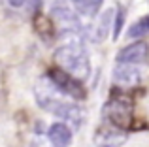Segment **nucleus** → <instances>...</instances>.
I'll list each match as a JSON object with an SVG mask.
<instances>
[{
  "mask_svg": "<svg viewBox=\"0 0 149 147\" xmlns=\"http://www.w3.org/2000/svg\"><path fill=\"white\" fill-rule=\"evenodd\" d=\"M34 26H36V30L42 34V36H51V34H53V25H51V21L45 19L44 15H36Z\"/></svg>",
  "mask_w": 149,
  "mask_h": 147,
  "instance_id": "obj_12",
  "label": "nucleus"
},
{
  "mask_svg": "<svg viewBox=\"0 0 149 147\" xmlns=\"http://www.w3.org/2000/svg\"><path fill=\"white\" fill-rule=\"evenodd\" d=\"M74 8L79 15H85V17H95L100 11L104 0H72Z\"/></svg>",
  "mask_w": 149,
  "mask_h": 147,
  "instance_id": "obj_7",
  "label": "nucleus"
},
{
  "mask_svg": "<svg viewBox=\"0 0 149 147\" xmlns=\"http://www.w3.org/2000/svg\"><path fill=\"white\" fill-rule=\"evenodd\" d=\"M55 62L58 68L64 72L72 74L74 77L85 81L91 74V62H89V55L85 53V47L79 40H72L62 44L61 47L55 51Z\"/></svg>",
  "mask_w": 149,
  "mask_h": 147,
  "instance_id": "obj_1",
  "label": "nucleus"
},
{
  "mask_svg": "<svg viewBox=\"0 0 149 147\" xmlns=\"http://www.w3.org/2000/svg\"><path fill=\"white\" fill-rule=\"evenodd\" d=\"M47 77L64 92L66 96H70V98H76V100H85L87 98V91H85L81 79H77V77H74L72 74L64 72L62 68H53V70H49Z\"/></svg>",
  "mask_w": 149,
  "mask_h": 147,
  "instance_id": "obj_3",
  "label": "nucleus"
},
{
  "mask_svg": "<svg viewBox=\"0 0 149 147\" xmlns=\"http://www.w3.org/2000/svg\"><path fill=\"white\" fill-rule=\"evenodd\" d=\"M149 59V45L146 42H134L119 51L117 62H127V64H142Z\"/></svg>",
  "mask_w": 149,
  "mask_h": 147,
  "instance_id": "obj_4",
  "label": "nucleus"
},
{
  "mask_svg": "<svg viewBox=\"0 0 149 147\" xmlns=\"http://www.w3.org/2000/svg\"><path fill=\"white\" fill-rule=\"evenodd\" d=\"M125 17H127V11H125V8H117V11H115V15H113V30H111V34H113V40H119V36H121V30H123V25H125Z\"/></svg>",
  "mask_w": 149,
  "mask_h": 147,
  "instance_id": "obj_11",
  "label": "nucleus"
},
{
  "mask_svg": "<svg viewBox=\"0 0 149 147\" xmlns=\"http://www.w3.org/2000/svg\"><path fill=\"white\" fill-rule=\"evenodd\" d=\"M104 113L108 117V121L111 123L115 128L121 130H130L132 126V100L127 98V96H117V98H111L104 107Z\"/></svg>",
  "mask_w": 149,
  "mask_h": 147,
  "instance_id": "obj_2",
  "label": "nucleus"
},
{
  "mask_svg": "<svg viewBox=\"0 0 149 147\" xmlns=\"http://www.w3.org/2000/svg\"><path fill=\"white\" fill-rule=\"evenodd\" d=\"M136 64L117 62L113 70V83L117 87H136L140 83V70L134 68Z\"/></svg>",
  "mask_w": 149,
  "mask_h": 147,
  "instance_id": "obj_5",
  "label": "nucleus"
},
{
  "mask_svg": "<svg viewBox=\"0 0 149 147\" xmlns=\"http://www.w3.org/2000/svg\"><path fill=\"white\" fill-rule=\"evenodd\" d=\"M125 140H127V134H125V130L115 128V130H111V132L106 134L102 144H104L106 147H115V145H121Z\"/></svg>",
  "mask_w": 149,
  "mask_h": 147,
  "instance_id": "obj_10",
  "label": "nucleus"
},
{
  "mask_svg": "<svg viewBox=\"0 0 149 147\" xmlns=\"http://www.w3.org/2000/svg\"><path fill=\"white\" fill-rule=\"evenodd\" d=\"M127 36L130 38H146L149 36V17H142L140 21H136L134 25L128 28V32H127Z\"/></svg>",
  "mask_w": 149,
  "mask_h": 147,
  "instance_id": "obj_9",
  "label": "nucleus"
},
{
  "mask_svg": "<svg viewBox=\"0 0 149 147\" xmlns=\"http://www.w3.org/2000/svg\"><path fill=\"white\" fill-rule=\"evenodd\" d=\"M25 2H26V0H10V4H11V6H15V8H23V6H25Z\"/></svg>",
  "mask_w": 149,
  "mask_h": 147,
  "instance_id": "obj_13",
  "label": "nucleus"
},
{
  "mask_svg": "<svg viewBox=\"0 0 149 147\" xmlns=\"http://www.w3.org/2000/svg\"><path fill=\"white\" fill-rule=\"evenodd\" d=\"M113 15H115V11L113 10H106L104 13H102V17H100V21H98V25H96V34H95V40H104L106 36H108V32H109V26H113Z\"/></svg>",
  "mask_w": 149,
  "mask_h": 147,
  "instance_id": "obj_8",
  "label": "nucleus"
},
{
  "mask_svg": "<svg viewBox=\"0 0 149 147\" xmlns=\"http://www.w3.org/2000/svg\"><path fill=\"white\" fill-rule=\"evenodd\" d=\"M47 138L53 147H70L72 144V130L66 123H55L49 126Z\"/></svg>",
  "mask_w": 149,
  "mask_h": 147,
  "instance_id": "obj_6",
  "label": "nucleus"
}]
</instances>
